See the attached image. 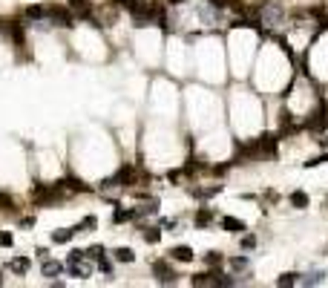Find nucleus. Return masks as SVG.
<instances>
[{"label":"nucleus","mask_w":328,"mask_h":288,"mask_svg":"<svg viewBox=\"0 0 328 288\" xmlns=\"http://www.w3.org/2000/svg\"><path fill=\"white\" fill-rule=\"evenodd\" d=\"M64 182H55V184H35L32 187V202L35 205H52V202H58L64 199Z\"/></svg>","instance_id":"1"},{"label":"nucleus","mask_w":328,"mask_h":288,"mask_svg":"<svg viewBox=\"0 0 328 288\" xmlns=\"http://www.w3.org/2000/svg\"><path fill=\"white\" fill-rule=\"evenodd\" d=\"M46 18L55 21L58 26H64V29H72V26H75V15H72L70 9H64V6H46Z\"/></svg>","instance_id":"2"},{"label":"nucleus","mask_w":328,"mask_h":288,"mask_svg":"<svg viewBox=\"0 0 328 288\" xmlns=\"http://www.w3.org/2000/svg\"><path fill=\"white\" fill-rule=\"evenodd\" d=\"M152 274L158 276L162 285H170V282L176 285V271H170V265L164 262V259H156V262H152Z\"/></svg>","instance_id":"3"},{"label":"nucleus","mask_w":328,"mask_h":288,"mask_svg":"<svg viewBox=\"0 0 328 288\" xmlns=\"http://www.w3.org/2000/svg\"><path fill=\"white\" fill-rule=\"evenodd\" d=\"M256 147H259V159H262V156H274V153H276V136H274V133L259 136L256 138Z\"/></svg>","instance_id":"4"},{"label":"nucleus","mask_w":328,"mask_h":288,"mask_svg":"<svg viewBox=\"0 0 328 288\" xmlns=\"http://www.w3.org/2000/svg\"><path fill=\"white\" fill-rule=\"evenodd\" d=\"M70 12L75 18L90 21V18H92V3H90V0H70Z\"/></svg>","instance_id":"5"},{"label":"nucleus","mask_w":328,"mask_h":288,"mask_svg":"<svg viewBox=\"0 0 328 288\" xmlns=\"http://www.w3.org/2000/svg\"><path fill=\"white\" fill-rule=\"evenodd\" d=\"M170 259H176V262H193V248H188V245H176V248L170 251Z\"/></svg>","instance_id":"6"},{"label":"nucleus","mask_w":328,"mask_h":288,"mask_svg":"<svg viewBox=\"0 0 328 288\" xmlns=\"http://www.w3.org/2000/svg\"><path fill=\"white\" fill-rule=\"evenodd\" d=\"M64 268H66V265L58 262V259H44V268H40V271H44V276H60Z\"/></svg>","instance_id":"7"},{"label":"nucleus","mask_w":328,"mask_h":288,"mask_svg":"<svg viewBox=\"0 0 328 288\" xmlns=\"http://www.w3.org/2000/svg\"><path fill=\"white\" fill-rule=\"evenodd\" d=\"M222 228L230 230V233H245L248 225H245V222H239L236 216H222Z\"/></svg>","instance_id":"8"},{"label":"nucleus","mask_w":328,"mask_h":288,"mask_svg":"<svg viewBox=\"0 0 328 288\" xmlns=\"http://www.w3.org/2000/svg\"><path fill=\"white\" fill-rule=\"evenodd\" d=\"M213 219H216V213H213L210 207H199L196 210V228H208Z\"/></svg>","instance_id":"9"},{"label":"nucleus","mask_w":328,"mask_h":288,"mask_svg":"<svg viewBox=\"0 0 328 288\" xmlns=\"http://www.w3.org/2000/svg\"><path fill=\"white\" fill-rule=\"evenodd\" d=\"M9 268H12L14 274H26V271L32 268V259H29V256H14L12 262H9Z\"/></svg>","instance_id":"10"},{"label":"nucleus","mask_w":328,"mask_h":288,"mask_svg":"<svg viewBox=\"0 0 328 288\" xmlns=\"http://www.w3.org/2000/svg\"><path fill=\"white\" fill-rule=\"evenodd\" d=\"M72 236H75V228H60V230L52 233V242H55V245H64V242H70Z\"/></svg>","instance_id":"11"},{"label":"nucleus","mask_w":328,"mask_h":288,"mask_svg":"<svg viewBox=\"0 0 328 288\" xmlns=\"http://www.w3.org/2000/svg\"><path fill=\"white\" fill-rule=\"evenodd\" d=\"M64 187H66L70 193H86V190H90V184L78 182V179H66V182H64Z\"/></svg>","instance_id":"12"},{"label":"nucleus","mask_w":328,"mask_h":288,"mask_svg":"<svg viewBox=\"0 0 328 288\" xmlns=\"http://www.w3.org/2000/svg\"><path fill=\"white\" fill-rule=\"evenodd\" d=\"M112 256H116L118 262H132V259H136V251H132V248H116Z\"/></svg>","instance_id":"13"},{"label":"nucleus","mask_w":328,"mask_h":288,"mask_svg":"<svg viewBox=\"0 0 328 288\" xmlns=\"http://www.w3.org/2000/svg\"><path fill=\"white\" fill-rule=\"evenodd\" d=\"M130 219H136V210H124V207H116V213H112V222L121 225V222H130Z\"/></svg>","instance_id":"14"},{"label":"nucleus","mask_w":328,"mask_h":288,"mask_svg":"<svg viewBox=\"0 0 328 288\" xmlns=\"http://www.w3.org/2000/svg\"><path fill=\"white\" fill-rule=\"evenodd\" d=\"M204 262L210 265V268H222V262H224V256L219 251H208L204 253Z\"/></svg>","instance_id":"15"},{"label":"nucleus","mask_w":328,"mask_h":288,"mask_svg":"<svg viewBox=\"0 0 328 288\" xmlns=\"http://www.w3.org/2000/svg\"><path fill=\"white\" fill-rule=\"evenodd\" d=\"M26 18L29 21H40V18H46V9L44 6H26Z\"/></svg>","instance_id":"16"},{"label":"nucleus","mask_w":328,"mask_h":288,"mask_svg":"<svg viewBox=\"0 0 328 288\" xmlns=\"http://www.w3.org/2000/svg\"><path fill=\"white\" fill-rule=\"evenodd\" d=\"M291 205L294 207H308V196H305L302 190H294L291 193Z\"/></svg>","instance_id":"17"},{"label":"nucleus","mask_w":328,"mask_h":288,"mask_svg":"<svg viewBox=\"0 0 328 288\" xmlns=\"http://www.w3.org/2000/svg\"><path fill=\"white\" fill-rule=\"evenodd\" d=\"M296 282H302V285H320V282H322V271H314V274L302 276V279H296Z\"/></svg>","instance_id":"18"},{"label":"nucleus","mask_w":328,"mask_h":288,"mask_svg":"<svg viewBox=\"0 0 328 288\" xmlns=\"http://www.w3.org/2000/svg\"><path fill=\"white\" fill-rule=\"evenodd\" d=\"M144 239L150 242V245H156V242L162 239V230L158 228H144Z\"/></svg>","instance_id":"19"},{"label":"nucleus","mask_w":328,"mask_h":288,"mask_svg":"<svg viewBox=\"0 0 328 288\" xmlns=\"http://www.w3.org/2000/svg\"><path fill=\"white\" fill-rule=\"evenodd\" d=\"M144 3V0H116V6H121V9H127V12H136Z\"/></svg>","instance_id":"20"},{"label":"nucleus","mask_w":328,"mask_h":288,"mask_svg":"<svg viewBox=\"0 0 328 288\" xmlns=\"http://www.w3.org/2000/svg\"><path fill=\"white\" fill-rule=\"evenodd\" d=\"M86 256H90V259H101V256H106V251L104 248H101V245H92V248H86Z\"/></svg>","instance_id":"21"},{"label":"nucleus","mask_w":328,"mask_h":288,"mask_svg":"<svg viewBox=\"0 0 328 288\" xmlns=\"http://www.w3.org/2000/svg\"><path fill=\"white\" fill-rule=\"evenodd\" d=\"M95 225H98V219H95V216H86L81 225H75V233H78V230H92Z\"/></svg>","instance_id":"22"},{"label":"nucleus","mask_w":328,"mask_h":288,"mask_svg":"<svg viewBox=\"0 0 328 288\" xmlns=\"http://www.w3.org/2000/svg\"><path fill=\"white\" fill-rule=\"evenodd\" d=\"M0 210H14V199L9 193H0Z\"/></svg>","instance_id":"23"},{"label":"nucleus","mask_w":328,"mask_h":288,"mask_svg":"<svg viewBox=\"0 0 328 288\" xmlns=\"http://www.w3.org/2000/svg\"><path fill=\"white\" fill-rule=\"evenodd\" d=\"M230 268H234V271H245L248 268V256H234V259H230Z\"/></svg>","instance_id":"24"},{"label":"nucleus","mask_w":328,"mask_h":288,"mask_svg":"<svg viewBox=\"0 0 328 288\" xmlns=\"http://www.w3.org/2000/svg\"><path fill=\"white\" fill-rule=\"evenodd\" d=\"M14 236L9 233V230H0V248H12Z\"/></svg>","instance_id":"25"},{"label":"nucleus","mask_w":328,"mask_h":288,"mask_svg":"<svg viewBox=\"0 0 328 288\" xmlns=\"http://www.w3.org/2000/svg\"><path fill=\"white\" fill-rule=\"evenodd\" d=\"M294 282H296V274H282L276 279V285H294Z\"/></svg>","instance_id":"26"},{"label":"nucleus","mask_w":328,"mask_h":288,"mask_svg":"<svg viewBox=\"0 0 328 288\" xmlns=\"http://www.w3.org/2000/svg\"><path fill=\"white\" fill-rule=\"evenodd\" d=\"M84 256H86L84 251H72V253H70V259H66V265H75V262H81Z\"/></svg>","instance_id":"27"},{"label":"nucleus","mask_w":328,"mask_h":288,"mask_svg":"<svg viewBox=\"0 0 328 288\" xmlns=\"http://www.w3.org/2000/svg\"><path fill=\"white\" fill-rule=\"evenodd\" d=\"M242 248H245V251H250V248H256V236H250V233H248L245 239H242Z\"/></svg>","instance_id":"28"},{"label":"nucleus","mask_w":328,"mask_h":288,"mask_svg":"<svg viewBox=\"0 0 328 288\" xmlns=\"http://www.w3.org/2000/svg\"><path fill=\"white\" fill-rule=\"evenodd\" d=\"M98 268H101V271H104V274H106V276L112 274V265L106 262V256H101V259H98Z\"/></svg>","instance_id":"29"},{"label":"nucleus","mask_w":328,"mask_h":288,"mask_svg":"<svg viewBox=\"0 0 328 288\" xmlns=\"http://www.w3.org/2000/svg\"><path fill=\"white\" fill-rule=\"evenodd\" d=\"M208 3L216 6V9H228V3H230V0H208Z\"/></svg>","instance_id":"30"},{"label":"nucleus","mask_w":328,"mask_h":288,"mask_svg":"<svg viewBox=\"0 0 328 288\" xmlns=\"http://www.w3.org/2000/svg\"><path fill=\"white\" fill-rule=\"evenodd\" d=\"M164 228H167V230H176L178 222H176V219H167V222H164Z\"/></svg>","instance_id":"31"},{"label":"nucleus","mask_w":328,"mask_h":288,"mask_svg":"<svg viewBox=\"0 0 328 288\" xmlns=\"http://www.w3.org/2000/svg\"><path fill=\"white\" fill-rule=\"evenodd\" d=\"M178 176H182L178 170H170V173H167V179H170V182H178Z\"/></svg>","instance_id":"32"},{"label":"nucleus","mask_w":328,"mask_h":288,"mask_svg":"<svg viewBox=\"0 0 328 288\" xmlns=\"http://www.w3.org/2000/svg\"><path fill=\"white\" fill-rule=\"evenodd\" d=\"M35 256H38V259H46L49 253H46V248H38V251H35Z\"/></svg>","instance_id":"33"},{"label":"nucleus","mask_w":328,"mask_h":288,"mask_svg":"<svg viewBox=\"0 0 328 288\" xmlns=\"http://www.w3.org/2000/svg\"><path fill=\"white\" fill-rule=\"evenodd\" d=\"M167 3H170V6H178V3H188V0H167Z\"/></svg>","instance_id":"34"}]
</instances>
